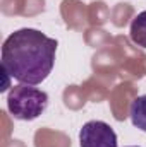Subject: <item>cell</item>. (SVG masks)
<instances>
[{
	"instance_id": "6da1fadb",
	"label": "cell",
	"mask_w": 146,
	"mask_h": 147,
	"mask_svg": "<svg viewBox=\"0 0 146 147\" xmlns=\"http://www.w3.org/2000/svg\"><path fill=\"white\" fill-rule=\"evenodd\" d=\"M57 46V39L38 29H17L2 45V70L19 84L38 86L53 69Z\"/></svg>"
},
{
	"instance_id": "5b68a950",
	"label": "cell",
	"mask_w": 146,
	"mask_h": 147,
	"mask_svg": "<svg viewBox=\"0 0 146 147\" xmlns=\"http://www.w3.org/2000/svg\"><path fill=\"white\" fill-rule=\"evenodd\" d=\"M131 41L141 48H146V10L139 12L131 22Z\"/></svg>"
},
{
	"instance_id": "7a4b0ae2",
	"label": "cell",
	"mask_w": 146,
	"mask_h": 147,
	"mask_svg": "<svg viewBox=\"0 0 146 147\" xmlns=\"http://www.w3.org/2000/svg\"><path fill=\"white\" fill-rule=\"evenodd\" d=\"M48 94L29 84H17L7 96V108L16 120L31 121L46 110Z\"/></svg>"
},
{
	"instance_id": "277c9868",
	"label": "cell",
	"mask_w": 146,
	"mask_h": 147,
	"mask_svg": "<svg viewBox=\"0 0 146 147\" xmlns=\"http://www.w3.org/2000/svg\"><path fill=\"white\" fill-rule=\"evenodd\" d=\"M129 116H131V121L136 128H139L141 132H146V94L138 96L132 101Z\"/></svg>"
},
{
	"instance_id": "8992f818",
	"label": "cell",
	"mask_w": 146,
	"mask_h": 147,
	"mask_svg": "<svg viewBox=\"0 0 146 147\" xmlns=\"http://www.w3.org/2000/svg\"><path fill=\"white\" fill-rule=\"evenodd\" d=\"M129 147H139V146H129Z\"/></svg>"
},
{
	"instance_id": "3957f363",
	"label": "cell",
	"mask_w": 146,
	"mask_h": 147,
	"mask_svg": "<svg viewBox=\"0 0 146 147\" xmlns=\"http://www.w3.org/2000/svg\"><path fill=\"white\" fill-rule=\"evenodd\" d=\"M81 147H117V134L108 123L91 120L79 130Z\"/></svg>"
}]
</instances>
